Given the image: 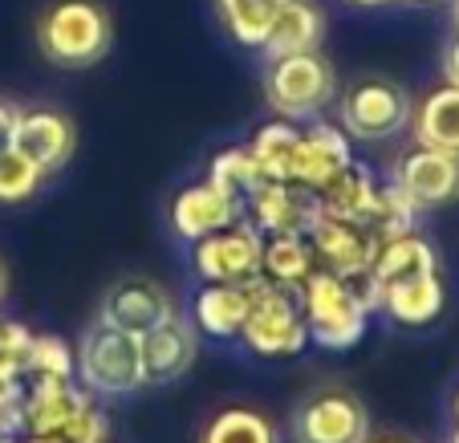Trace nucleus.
I'll return each instance as SVG.
<instances>
[{"label":"nucleus","instance_id":"c756f323","mask_svg":"<svg viewBox=\"0 0 459 443\" xmlns=\"http://www.w3.org/2000/svg\"><path fill=\"white\" fill-rule=\"evenodd\" d=\"M37 378H57V383H70L74 378V354L70 346L53 334H33V346H29V362H25V383Z\"/></svg>","mask_w":459,"mask_h":443},{"label":"nucleus","instance_id":"e433bc0d","mask_svg":"<svg viewBox=\"0 0 459 443\" xmlns=\"http://www.w3.org/2000/svg\"><path fill=\"white\" fill-rule=\"evenodd\" d=\"M350 4H362V9H382V4H394V0H350Z\"/></svg>","mask_w":459,"mask_h":443},{"label":"nucleus","instance_id":"72a5a7b5","mask_svg":"<svg viewBox=\"0 0 459 443\" xmlns=\"http://www.w3.org/2000/svg\"><path fill=\"white\" fill-rule=\"evenodd\" d=\"M13 114H17V110H13V106H9V102H0V139H4V131H9V122H13Z\"/></svg>","mask_w":459,"mask_h":443},{"label":"nucleus","instance_id":"f03ea898","mask_svg":"<svg viewBox=\"0 0 459 443\" xmlns=\"http://www.w3.org/2000/svg\"><path fill=\"white\" fill-rule=\"evenodd\" d=\"M301 313L309 342L325 350H354L370 326V305L362 301L354 281L333 277L325 269H317L301 285Z\"/></svg>","mask_w":459,"mask_h":443},{"label":"nucleus","instance_id":"f3484780","mask_svg":"<svg viewBox=\"0 0 459 443\" xmlns=\"http://www.w3.org/2000/svg\"><path fill=\"white\" fill-rule=\"evenodd\" d=\"M443 301H447V293H443L439 273H415V277L378 285V309L399 326L435 322V317L443 313Z\"/></svg>","mask_w":459,"mask_h":443},{"label":"nucleus","instance_id":"b1692460","mask_svg":"<svg viewBox=\"0 0 459 443\" xmlns=\"http://www.w3.org/2000/svg\"><path fill=\"white\" fill-rule=\"evenodd\" d=\"M297 143H301V122L273 118V122H264V126H256V135H252V143H248V155L256 159L264 179L293 183Z\"/></svg>","mask_w":459,"mask_h":443},{"label":"nucleus","instance_id":"6ab92c4d","mask_svg":"<svg viewBox=\"0 0 459 443\" xmlns=\"http://www.w3.org/2000/svg\"><path fill=\"white\" fill-rule=\"evenodd\" d=\"M248 305V285H212V281H204V289L195 293V305H191V322L208 338H240Z\"/></svg>","mask_w":459,"mask_h":443},{"label":"nucleus","instance_id":"7ed1b4c3","mask_svg":"<svg viewBox=\"0 0 459 443\" xmlns=\"http://www.w3.org/2000/svg\"><path fill=\"white\" fill-rule=\"evenodd\" d=\"M74 374L90 395H134L139 387H147L139 334H126L98 317L78 342Z\"/></svg>","mask_w":459,"mask_h":443},{"label":"nucleus","instance_id":"bb28decb","mask_svg":"<svg viewBox=\"0 0 459 443\" xmlns=\"http://www.w3.org/2000/svg\"><path fill=\"white\" fill-rule=\"evenodd\" d=\"M281 4H285V0H216V13H220V21H224V29L232 33V41L248 45V49H260L273 17L281 13Z\"/></svg>","mask_w":459,"mask_h":443},{"label":"nucleus","instance_id":"9d476101","mask_svg":"<svg viewBox=\"0 0 459 443\" xmlns=\"http://www.w3.org/2000/svg\"><path fill=\"white\" fill-rule=\"evenodd\" d=\"M313 244V256H317V269L333 273V277H346V281H358L370 273V261L378 244L362 232L358 224H346V220H333V216H313L309 228H305Z\"/></svg>","mask_w":459,"mask_h":443},{"label":"nucleus","instance_id":"9b49d317","mask_svg":"<svg viewBox=\"0 0 459 443\" xmlns=\"http://www.w3.org/2000/svg\"><path fill=\"white\" fill-rule=\"evenodd\" d=\"M139 346H143V374H147V383L167 387L191 370L200 338H195V322L171 313L159 326H151L147 334H139Z\"/></svg>","mask_w":459,"mask_h":443},{"label":"nucleus","instance_id":"a19ab883","mask_svg":"<svg viewBox=\"0 0 459 443\" xmlns=\"http://www.w3.org/2000/svg\"><path fill=\"white\" fill-rule=\"evenodd\" d=\"M411 4H431V0H411Z\"/></svg>","mask_w":459,"mask_h":443},{"label":"nucleus","instance_id":"a878e982","mask_svg":"<svg viewBox=\"0 0 459 443\" xmlns=\"http://www.w3.org/2000/svg\"><path fill=\"white\" fill-rule=\"evenodd\" d=\"M415 216H419V208L394 183H378V192H374V200H370V212H366V220H362V232L370 236L374 244H386L403 232H415Z\"/></svg>","mask_w":459,"mask_h":443},{"label":"nucleus","instance_id":"7c9ffc66","mask_svg":"<svg viewBox=\"0 0 459 443\" xmlns=\"http://www.w3.org/2000/svg\"><path fill=\"white\" fill-rule=\"evenodd\" d=\"M45 175L37 171L33 163H29L25 155H21L13 143L0 139V204H21L29 200V195L37 192V183H41Z\"/></svg>","mask_w":459,"mask_h":443},{"label":"nucleus","instance_id":"a211bd4d","mask_svg":"<svg viewBox=\"0 0 459 443\" xmlns=\"http://www.w3.org/2000/svg\"><path fill=\"white\" fill-rule=\"evenodd\" d=\"M374 192H378V183H374L370 167L346 163L338 175H333V179L321 183L317 192H313V200H317L321 216H333V220H346V224L362 228L366 212H370Z\"/></svg>","mask_w":459,"mask_h":443},{"label":"nucleus","instance_id":"f257e3e1","mask_svg":"<svg viewBox=\"0 0 459 443\" xmlns=\"http://www.w3.org/2000/svg\"><path fill=\"white\" fill-rule=\"evenodd\" d=\"M110 13L98 0H53L37 21V45L61 70H86L110 53Z\"/></svg>","mask_w":459,"mask_h":443},{"label":"nucleus","instance_id":"473e14b6","mask_svg":"<svg viewBox=\"0 0 459 443\" xmlns=\"http://www.w3.org/2000/svg\"><path fill=\"white\" fill-rule=\"evenodd\" d=\"M443 78H447L451 86H459V33H455V41L443 49Z\"/></svg>","mask_w":459,"mask_h":443},{"label":"nucleus","instance_id":"5701e85b","mask_svg":"<svg viewBox=\"0 0 459 443\" xmlns=\"http://www.w3.org/2000/svg\"><path fill=\"white\" fill-rule=\"evenodd\" d=\"M313 273H317V256H313V244L305 232H273L269 240H264L260 277H269L289 289H301Z\"/></svg>","mask_w":459,"mask_h":443},{"label":"nucleus","instance_id":"423d86ee","mask_svg":"<svg viewBox=\"0 0 459 443\" xmlns=\"http://www.w3.org/2000/svg\"><path fill=\"white\" fill-rule=\"evenodd\" d=\"M195 273L200 281L212 285H248L260 277V261H264V232L252 220H232L228 228L195 240Z\"/></svg>","mask_w":459,"mask_h":443},{"label":"nucleus","instance_id":"1a4fd4ad","mask_svg":"<svg viewBox=\"0 0 459 443\" xmlns=\"http://www.w3.org/2000/svg\"><path fill=\"white\" fill-rule=\"evenodd\" d=\"M394 187L423 208H443V204L459 200V155L439 147H415L399 159V175H394Z\"/></svg>","mask_w":459,"mask_h":443},{"label":"nucleus","instance_id":"c85d7f7f","mask_svg":"<svg viewBox=\"0 0 459 443\" xmlns=\"http://www.w3.org/2000/svg\"><path fill=\"white\" fill-rule=\"evenodd\" d=\"M200 443H277V431L260 411L228 407L204 427Z\"/></svg>","mask_w":459,"mask_h":443},{"label":"nucleus","instance_id":"2f4dec72","mask_svg":"<svg viewBox=\"0 0 459 443\" xmlns=\"http://www.w3.org/2000/svg\"><path fill=\"white\" fill-rule=\"evenodd\" d=\"M61 439L65 443H106V435H110V419H106V411L94 403V395H82L78 407L70 411V419L61 423Z\"/></svg>","mask_w":459,"mask_h":443},{"label":"nucleus","instance_id":"79ce46f5","mask_svg":"<svg viewBox=\"0 0 459 443\" xmlns=\"http://www.w3.org/2000/svg\"><path fill=\"white\" fill-rule=\"evenodd\" d=\"M455 419H459V395H455Z\"/></svg>","mask_w":459,"mask_h":443},{"label":"nucleus","instance_id":"4468645a","mask_svg":"<svg viewBox=\"0 0 459 443\" xmlns=\"http://www.w3.org/2000/svg\"><path fill=\"white\" fill-rule=\"evenodd\" d=\"M244 208H248V220L264 236L305 232L309 220L317 216V200H313L309 187H301V183H281V179H264L256 192L244 200Z\"/></svg>","mask_w":459,"mask_h":443},{"label":"nucleus","instance_id":"f704fd0d","mask_svg":"<svg viewBox=\"0 0 459 443\" xmlns=\"http://www.w3.org/2000/svg\"><path fill=\"white\" fill-rule=\"evenodd\" d=\"M13 443H65L61 435H25V439H13Z\"/></svg>","mask_w":459,"mask_h":443},{"label":"nucleus","instance_id":"4c0bfd02","mask_svg":"<svg viewBox=\"0 0 459 443\" xmlns=\"http://www.w3.org/2000/svg\"><path fill=\"white\" fill-rule=\"evenodd\" d=\"M4 293H9V273H4V265H0V301H4Z\"/></svg>","mask_w":459,"mask_h":443},{"label":"nucleus","instance_id":"dca6fc26","mask_svg":"<svg viewBox=\"0 0 459 443\" xmlns=\"http://www.w3.org/2000/svg\"><path fill=\"white\" fill-rule=\"evenodd\" d=\"M232 220H240V204H236L232 195H224L216 183H208V179L183 187L171 204L175 232L191 244L204 240V236H212V232H220V228H228Z\"/></svg>","mask_w":459,"mask_h":443},{"label":"nucleus","instance_id":"412c9836","mask_svg":"<svg viewBox=\"0 0 459 443\" xmlns=\"http://www.w3.org/2000/svg\"><path fill=\"white\" fill-rule=\"evenodd\" d=\"M86 391H78L70 383L57 378H37L25 383V407H21V435H57L61 423L70 419V411L78 407V399Z\"/></svg>","mask_w":459,"mask_h":443},{"label":"nucleus","instance_id":"58836bf2","mask_svg":"<svg viewBox=\"0 0 459 443\" xmlns=\"http://www.w3.org/2000/svg\"><path fill=\"white\" fill-rule=\"evenodd\" d=\"M451 21H455V33H459V0H451Z\"/></svg>","mask_w":459,"mask_h":443},{"label":"nucleus","instance_id":"393cba45","mask_svg":"<svg viewBox=\"0 0 459 443\" xmlns=\"http://www.w3.org/2000/svg\"><path fill=\"white\" fill-rule=\"evenodd\" d=\"M439 261H435V248L415 232H403L394 240L378 244L370 261V281L374 285H390V281H403V277H415V273H435Z\"/></svg>","mask_w":459,"mask_h":443},{"label":"nucleus","instance_id":"aec40b11","mask_svg":"<svg viewBox=\"0 0 459 443\" xmlns=\"http://www.w3.org/2000/svg\"><path fill=\"white\" fill-rule=\"evenodd\" d=\"M325 21L313 0H285L281 13L273 17L269 33H264V57H285V53H309L321 45Z\"/></svg>","mask_w":459,"mask_h":443},{"label":"nucleus","instance_id":"6e6552de","mask_svg":"<svg viewBox=\"0 0 459 443\" xmlns=\"http://www.w3.org/2000/svg\"><path fill=\"white\" fill-rule=\"evenodd\" d=\"M4 143H13L41 175H53L74 155V126L57 110H17L4 131Z\"/></svg>","mask_w":459,"mask_h":443},{"label":"nucleus","instance_id":"4be33fe9","mask_svg":"<svg viewBox=\"0 0 459 443\" xmlns=\"http://www.w3.org/2000/svg\"><path fill=\"white\" fill-rule=\"evenodd\" d=\"M411 126H415L419 147H439L459 155V86L443 82L419 106H411Z\"/></svg>","mask_w":459,"mask_h":443},{"label":"nucleus","instance_id":"ea45409f","mask_svg":"<svg viewBox=\"0 0 459 443\" xmlns=\"http://www.w3.org/2000/svg\"><path fill=\"white\" fill-rule=\"evenodd\" d=\"M451 443H459V427H455V435H451Z\"/></svg>","mask_w":459,"mask_h":443},{"label":"nucleus","instance_id":"0eeeda50","mask_svg":"<svg viewBox=\"0 0 459 443\" xmlns=\"http://www.w3.org/2000/svg\"><path fill=\"white\" fill-rule=\"evenodd\" d=\"M411 122V98L394 82H358L342 94V131L362 143H386Z\"/></svg>","mask_w":459,"mask_h":443},{"label":"nucleus","instance_id":"20e7f679","mask_svg":"<svg viewBox=\"0 0 459 443\" xmlns=\"http://www.w3.org/2000/svg\"><path fill=\"white\" fill-rule=\"evenodd\" d=\"M248 317H244V346L260 358H289L301 354L309 346V330H305V313H301V289L277 285L269 277L248 281Z\"/></svg>","mask_w":459,"mask_h":443},{"label":"nucleus","instance_id":"f8f14e48","mask_svg":"<svg viewBox=\"0 0 459 443\" xmlns=\"http://www.w3.org/2000/svg\"><path fill=\"white\" fill-rule=\"evenodd\" d=\"M297 443H366V411L342 391L313 395L297 411Z\"/></svg>","mask_w":459,"mask_h":443},{"label":"nucleus","instance_id":"ddd939ff","mask_svg":"<svg viewBox=\"0 0 459 443\" xmlns=\"http://www.w3.org/2000/svg\"><path fill=\"white\" fill-rule=\"evenodd\" d=\"M346 163H354V151H350V135L342 126L325 118H309L301 126V143H297V159H293V183L317 192L325 179L342 171Z\"/></svg>","mask_w":459,"mask_h":443},{"label":"nucleus","instance_id":"2eb2a0df","mask_svg":"<svg viewBox=\"0 0 459 443\" xmlns=\"http://www.w3.org/2000/svg\"><path fill=\"white\" fill-rule=\"evenodd\" d=\"M175 305L159 281L151 277H126L106 293L102 301V322L118 326L126 334H147L151 326H159L163 317H171Z\"/></svg>","mask_w":459,"mask_h":443},{"label":"nucleus","instance_id":"c9c22d12","mask_svg":"<svg viewBox=\"0 0 459 443\" xmlns=\"http://www.w3.org/2000/svg\"><path fill=\"white\" fill-rule=\"evenodd\" d=\"M366 443H415V439H407V435H382V439H370V435H366Z\"/></svg>","mask_w":459,"mask_h":443},{"label":"nucleus","instance_id":"39448f33","mask_svg":"<svg viewBox=\"0 0 459 443\" xmlns=\"http://www.w3.org/2000/svg\"><path fill=\"white\" fill-rule=\"evenodd\" d=\"M333 98V70L317 49L269 57L264 70V102L277 110V118L309 122L317 118Z\"/></svg>","mask_w":459,"mask_h":443},{"label":"nucleus","instance_id":"cd10ccee","mask_svg":"<svg viewBox=\"0 0 459 443\" xmlns=\"http://www.w3.org/2000/svg\"><path fill=\"white\" fill-rule=\"evenodd\" d=\"M208 183H216L220 192L232 195V200L244 208V200H248L260 183H264V175H260L256 159L248 155V147H232V151H220V155L212 159Z\"/></svg>","mask_w":459,"mask_h":443}]
</instances>
